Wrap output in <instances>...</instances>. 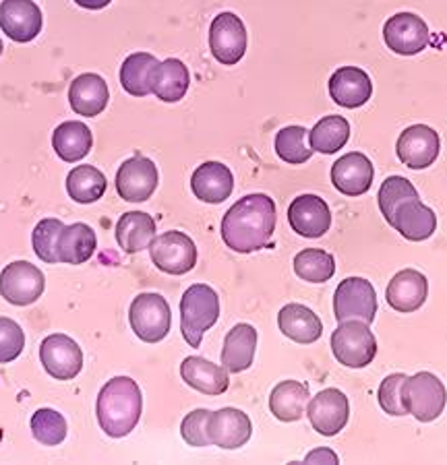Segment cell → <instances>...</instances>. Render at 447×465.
<instances>
[{"label": "cell", "mask_w": 447, "mask_h": 465, "mask_svg": "<svg viewBox=\"0 0 447 465\" xmlns=\"http://www.w3.org/2000/svg\"><path fill=\"white\" fill-rule=\"evenodd\" d=\"M275 203L261 193L238 199L222 220V240L230 251L249 254L272 244L275 232Z\"/></svg>", "instance_id": "cell-1"}, {"label": "cell", "mask_w": 447, "mask_h": 465, "mask_svg": "<svg viewBox=\"0 0 447 465\" xmlns=\"http://www.w3.org/2000/svg\"><path fill=\"white\" fill-rule=\"evenodd\" d=\"M144 411V395L131 377H114L102 387L95 403L100 429L112 439H123L135 430Z\"/></svg>", "instance_id": "cell-2"}, {"label": "cell", "mask_w": 447, "mask_h": 465, "mask_svg": "<svg viewBox=\"0 0 447 465\" xmlns=\"http://www.w3.org/2000/svg\"><path fill=\"white\" fill-rule=\"evenodd\" d=\"M220 319V298L205 283H195L181 298V331L191 348H199L205 331Z\"/></svg>", "instance_id": "cell-3"}, {"label": "cell", "mask_w": 447, "mask_h": 465, "mask_svg": "<svg viewBox=\"0 0 447 465\" xmlns=\"http://www.w3.org/2000/svg\"><path fill=\"white\" fill-rule=\"evenodd\" d=\"M445 403V385L433 372H416L402 382V406L419 422H433L443 414Z\"/></svg>", "instance_id": "cell-4"}, {"label": "cell", "mask_w": 447, "mask_h": 465, "mask_svg": "<svg viewBox=\"0 0 447 465\" xmlns=\"http://www.w3.org/2000/svg\"><path fill=\"white\" fill-rule=\"evenodd\" d=\"M332 351L346 369H364L377 356V340L367 322L344 321L332 335Z\"/></svg>", "instance_id": "cell-5"}, {"label": "cell", "mask_w": 447, "mask_h": 465, "mask_svg": "<svg viewBox=\"0 0 447 465\" xmlns=\"http://www.w3.org/2000/svg\"><path fill=\"white\" fill-rule=\"evenodd\" d=\"M129 322L141 341L145 343H160L168 335L170 325H173V314L166 298L160 294H139L131 302Z\"/></svg>", "instance_id": "cell-6"}, {"label": "cell", "mask_w": 447, "mask_h": 465, "mask_svg": "<svg viewBox=\"0 0 447 465\" xmlns=\"http://www.w3.org/2000/svg\"><path fill=\"white\" fill-rule=\"evenodd\" d=\"M149 257L160 272L184 275L197 265V246L184 232L170 230L154 238V242L149 244Z\"/></svg>", "instance_id": "cell-7"}, {"label": "cell", "mask_w": 447, "mask_h": 465, "mask_svg": "<svg viewBox=\"0 0 447 465\" xmlns=\"http://www.w3.org/2000/svg\"><path fill=\"white\" fill-rule=\"evenodd\" d=\"M377 314V294L371 282L363 277H346L333 294V317L338 322L363 321L371 325Z\"/></svg>", "instance_id": "cell-8"}, {"label": "cell", "mask_w": 447, "mask_h": 465, "mask_svg": "<svg viewBox=\"0 0 447 465\" xmlns=\"http://www.w3.org/2000/svg\"><path fill=\"white\" fill-rule=\"evenodd\" d=\"M44 273L27 261H13L0 273V296L15 306L34 304L44 294Z\"/></svg>", "instance_id": "cell-9"}, {"label": "cell", "mask_w": 447, "mask_h": 465, "mask_svg": "<svg viewBox=\"0 0 447 465\" xmlns=\"http://www.w3.org/2000/svg\"><path fill=\"white\" fill-rule=\"evenodd\" d=\"M210 48L220 64L234 66L247 52V27L234 13H220L210 27Z\"/></svg>", "instance_id": "cell-10"}, {"label": "cell", "mask_w": 447, "mask_h": 465, "mask_svg": "<svg viewBox=\"0 0 447 465\" xmlns=\"http://www.w3.org/2000/svg\"><path fill=\"white\" fill-rule=\"evenodd\" d=\"M383 40L400 56H414L431 44V32L414 13H398L385 21Z\"/></svg>", "instance_id": "cell-11"}, {"label": "cell", "mask_w": 447, "mask_h": 465, "mask_svg": "<svg viewBox=\"0 0 447 465\" xmlns=\"http://www.w3.org/2000/svg\"><path fill=\"white\" fill-rule=\"evenodd\" d=\"M44 371L56 381H71L84 369V351L69 335L52 333L40 346Z\"/></svg>", "instance_id": "cell-12"}, {"label": "cell", "mask_w": 447, "mask_h": 465, "mask_svg": "<svg viewBox=\"0 0 447 465\" xmlns=\"http://www.w3.org/2000/svg\"><path fill=\"white\" fill-rule=\"evenodd\" d=\"M311 426L323 437H335L346 429L350 418V401L340 389H323L307 403Z\"/></svg>", "instance_id": "cell-13"}, {"label": "cell", "mask_w": 447, "mask_h": 465, "mask_svg": "<svg viewBox=\"0 0 447 465\" xmlns=\"http://www.w3.org/2000/svg\"><path fill=\"white\" fill-rule=\"evenodd\" d=\"M158 168L152 160L135 155L116 172V191L129 203H144L158 189Z\"/></svg>", "instance_id": "cell-14"}, {"label": "cell", "mask_w": 447, "mask_h": 465, "mask_svg": "<svg viewBox=\"0 0 447 465\" xmlns=\"http://www.w3.org/2000/svg\"><path fill=\"white\" fill-rule=\"evenodd\" d=\"M205 430L210 445L234 451V449L247 445L253 434V424L244 411L236 408H222L218 411H210Z\"/></svg>", "instance_id": "cell-15"}, {"label": "cell", "mask_w": 447, "mask_h": 465, "mask_svg": "<svg viewBox=\"0 0 447 465\" xmlns=\"http://www.w3.org/2000/svg\"><path fill=\"white\" fill-rule=\"evenodd\" d=\"M442 149L439 134L427 124H412L400 134L396 153L410 170H424L433 166Z\"/></svg>", "instance_id": "cell-16"}, {"label": "cell", "mask_w": 447, "mask_h": 465, "mask_svg": "<svg viewBox=\"0 0 447 465\" xmlns=\"http://www.w3.org/2000/svg\"><path fill=\"white\" fill-rule=\"evenodd\" d=\"M44 17L34 0H3L0 3V29L17 44H27L42 32Z\"/></svg>", "instance_id": "cell-17"}, {"label": "cell", "mask_w": 447, "mask_h": 465, "mask_svg": "<svg viewBox=\"0 0 447 465\" xmlns=\"http://www.w3.org/2000/svg\"><path fill=\"white\" fill-rule=\"evenodd\" d=\"M288 222L298 236L322 238L332 228V212L317 194H301L288 207Z\"/></svg>", "instance_id": "cell-18"}, {"label": "cell", "mask_w": 447, "mask_h": 465, "mask_svg": "<svg viewBox=\"0 0 447 465\" xmlns=\"http://www.w3.org/2000/svg\"><path fill=\"white\" fill-rule=\"evenodd\" d=\"M390 226L400 232L410 242H422L433 236L437 230V215L431 207L422 203L419 197L406 199L393 209Z\"/></svg>", "instance_id": "cell-19"}, {"label": "cell", "mask_w": 447, "mask_h": 465, "mask_svg": "<svg viewBox=\"0 0 447 465\" xmlns=\"http://www.w3.org/2000/svg\"><path fill=\"white\" fill-rule=\"evenodd\" d=\"M372 176H375V170L371 160L359 152L340 157L332 166V183L346 197H361L367 193L372 184Z\"/></svg>", "instance_id": "cell-20"}, {"label": "cell", "mask_w": 447, "mask_h": 465, "mask_svg": "<svg viewBox=\"0 0 447 465\" xmlns=\"http://www.w3.org/2000/svg\"><path fill=\"white\" fill-rule=\"evenodd\" d=\"M429 296V282L416 269H402L400 273L392 277L390 286L385 292L387 304L398 312H414L424 304Z\"/></svg>", "instance_id": "cell-21"}, {"label": "cell", "mask_w": 447, "mask_h": 465, "mask_svg": "<svg viewBox=\"0 0 447 465\" xmlns=\"http://www.w3.org/2000/svg\"><path fill=\"white\" fill-rule=\"evenodd\" d=\"M191 189L204 203H224L234 191V176L228 166L220 162H205L193 172Z\"/></svg>", "instance_id": "cell-22"}, {"label": "cell", "mask_w": 447, "mask_h": 465, "mask_svg": "<svg viewBox=\"0 0 447 465\" xmlns=\"http://www.w3.org/2000/svg\"><path fill=\"white\" fill-rule=\"evenodd\" d=\"M371 77L359 66H342L330 77V95L342 108H361L371 100Z\"/></svg>", "instance_id": "cell-23"}, {"label": "cell", "mask_w": 447, "mask_h": 465, "mask_svg": "<svg viewBox=\"0 0 447 465\" xmlns=\"http://www.w3.org/2000/svg\"><path fill=\"white\" fill-rule=\"evenodd\" d=\"M110 92L106 81L95 73H84L69 87V102L74 114L94 118L108 106Z\"/></svg>", "instance_id": "cell-24"}, {"label": "cell", "mask_w": 447, "mask_h": 465, "mask_svg": "<svg viewBox=\"0 0 447 465\" xmlns=\"http://www.w3.org/2000/svg\"><path fill=\"white\" fill-rule=\"evenodd\" d=\"M181 377L186 385L204 395H222L230 387L228 371L201 356H189L183 360Z\"/></svg>", "instance_id": "cell-25"}, {"label": "cell", "mask_w": 447, "mask_h": 465, "mask_svg": "<svg viewBox=\"0 0 447 465\" xmlns=\"http://www.w3.org/2000/svg\"><path fill=\"white\" fill-rule=\"evenodd\" d=\"M189 69H186L183 60L178 58H166L155 64L152 71V79H149L152 94L166 104L181 102L184 94L189 92Z\"/></svg>", "instance_id": "cell-26"}, {"label": "cell", "mask_w": 447, "mask_h": 465, "mask_svg": "<svg viewBox=\"0 0 447 465\" xmlns=\"http://www.w3.org/2000/svg\"><path fill=\"white\" fill-rule=\"evenodd\" d=\"M257 350V329L247 322H238L230 329L222 348V366L228 372H244L251 369Z\"/></svg>", "instance_id": "cell-27"}, {"label": "cell", "mask_w": 447, "mask_h": 465, "mask_svg": "<svg viewBox=\"0 0 447 465\" xmlns=\"http://www.w3.org/2000/svg\"><path fill=\"white\" fill-rule=\"evenodd\" d=\"M95 249H98V238L87 223L65 226L55 244L58 262H66V265H84L94 257Z\"/></svg>", "instance_id": "cell-28"}, {"label": "cell", "mask_w": 447, "mask_h": 465, "mask_svg": "<svg viewBox=\"0 0 447 465\" xmlns=\"http://www.w3.org/2000/svg\"><path fill=\"white\" fill-rule=\"evenodd\" d=\"M278 327L288 340L303 346L315 343L323 333L322 319L303 304H286L278 314Z\"/></svg>", "instance_id": "cell-29"}, {"label": "cell", "mask_w": 447, "mask_h": 465, "mask_svg": "<svg viewBox=\"0 0 447 465\" xmlns=\"http://www.w3.org/2000/svg\"><path fill=\"white\" fill-rule=\"evenodd\" d=\"M52 147L63 162L74 163L92 152L94 134L89 126L79 123V120H66V123L58 124L55 134H52Z\"/></svg>", "instance_id": "cell-30"}, {"label": "cell", "mask_w": 447, "mask_h": 465, "mask_svg": "<svg viewBox=\"0 0 447 465\" xmlns=\"http://www.w3.org/2000/svg\"><path fill=\"white\" fill-rule=\"evenodd\" d=\"M309 387L301 381H282L270 395V410L280 422H296L307 414Z\"/></svg>", "instance_id": "cell-31"}, {"label": "cell", "mask_w": 447, "mask_h": 465, "mask_svg": "<svg viewBox=\"0 0 447 465\" xmlns=\"http://www.w3.org/2000/svg\"><path fill=\"white\" fill-rule=\"evenodd\" d=\"M155 238V222L144 212H129L116 223V242L126 254L149 249Z\"/></svg>", "instance_id": "cell-32"}, {"label": "cell", "mask_w": 447, "mask_h": 465, "mask_svg": "<svg viewBox=\"0 0 447 465\" xmlns=\"http://www.w3.org/2000/svg\"><path fill=\"white\" fill-rule=\"evenodd\" d=\"M106 176L95 166H77L66 176V193L81 205L95 203L106 193Z\"/></svg>", "instance_id": "cell-33"}, {"label": "cell", "mask_w": 447, "mask_h": 465, "mask_svg": "<svg viewBox=\"0 0 447 465\" xmlns=\"http://www.w3.org/2000/svg\"><path fill=\"white\" fill-rule=\"evenodd\" d=\"M350 139V123L344 116H325L309 133L311 149L323 155H332L344 149Z\"/></svg>", "instance_id": "cell-34"}, {"label": "cell", "mask_w": 447, "mask_h": 465, "mask_svg": "<svg viewBox=\"0 0 447 465\" xmlns=\"http://www.w3.org/2000/svg\"><path fill=\"white\" fill-rule=\"evenodd\" d=\"M158 63L160 60L154 54H147V52H135V54L126 56L121 66V85L124 92L135 97L152 94L149 79H152V71Z\"/></svg>", "instance_id": "cell-35"}, {"label": "cell", "mask_w": 447, "mask_h": 465, "mask_svg": "<svg viewBox=\"0 0 447 465\" xmlns=\"http://www.w3.org/2000/svg\"><path fill=\"white\" fill-rule=\"evenodd\" d=\"M294 273L309 283L330 282L335 273L333 254L322 249H304L294 257Z\"/></svg>", "instance_id": "cell-36"}, {"label": "cell", "mask_w": 447, "mask_h": 465, "mask_svg": "<svg viewBox=\"0 0 447 465\" xmlns=\"http://www.w3.org/2000/svg\"><path fill=\"white\" fill-rule=\"evenodd\" d=\"M307 134L309 131L304 126H286V129L275 134V153H278L280 160L293 163V166H301V163L309 162L313 149L304 143Z\"/></svg>", "instance_id": "cell-37"}, {"label": "cell", "mask_w": 447, "mask_h": 465, "mask_svg": "<svg viewBox=\"0 0 447 465\" xmlns=\"http://www.w3.org/2000/svg\"><path fill=\"white\" fill-rule=\"evenodd\" d=\"M32 434L37 442L46 447H56L66 439V420L52 408L37 410L32 416Z\"/></svg>", "instance_id": "cell-38"}, {"label": "cell", "mask_w": 447, "mask_h": 465, "mask_svg": "<svg viewBox=\"0 0 447 465\" xmlns=\"http://www.w3.org/2000/svg\"><path fill=\"white\" fill-rule=\"evenodd\" d=\"M412 197H419V193H416L410 180L402 176L385 178L382 189H379V209H382L385 222L390 223L393 209H396L402 201L412 199Z\"/></svg>", "instance_id": "cell-39"}, {"label": "cell", "mask_w": 447, "mask_h": 465, "mask_svg": "<svg viewBox=\"0 0 447 465\" xmlns=\"http://www.w3.org/2000/svg\"><path fill=\"white\" fill-rule=\"evenodd\" d=\"M65 228V223L61 220H56V217H46V220H42L37 226L34 228V234H32V244H34V251L37 254V259L44 261V262H58L56 259V252H55V244H56V238L61 234V230Z\"/></svg>", "instance_id": "cell-40"}, {"label": "cell", "mask_w": 447, "mask_h": 465, "mask_svg": "<svg viewBox=\"0 0 447 465\" xmlns=\"http://www.w3.org/2000/svg\"><path fill=\"white\" fill-rule=\"evenodd\" d=\"M25 348V333L19 322L0 317V364H9Z\"/></svg>", "instance_id": "cell-41"}, {"label": "cell", "mask_w": 447, "mask_h": 465, "mask_svg": "<svg viewBox=\"0 0 447 465\" xmlns=\"http://www.w3.org/2000/svg\"><path fill=\"white\" fill-rule=\"evenodd\" d=\"M406 374L396 372L390 374V377L383 379L382 385H379V406L390 416H406V410L402 406V382H404Z\"/></svg>", "instance_id": "cell-42"}, {"label": "cell", "mask_w": 447, "mask_h": 465, "mask_svg": "<svg viewBox=\"0 0 447 465\" xmlns=\"http://www.w3.org/2000/svg\"><path fill=\"white\" fill-rule=\"evenodd\" d=\"M207 416H210V410H195L184 416L181 424V434L191 447H210V439H207L205 430Z\"/></svg>", "instance_id": "cell-43"}, {"label": "cell", "mask_w": 447, "mask_h": 465, "mask_svg": "<svg viewBox=\"0 0 447 465\" xmlns=\"http://www.w3.org/2000/svg\"><path fill=\"white\" fill-rule=\"evenodd\" d=\"M338 455H335L332 449L322 447L317 451H311L307 457H304V463H338Z\"/></svg>", "instance_id": "cell-44"}, {"label": "cell", "mask_w": 447, "mask_h": 465, "mask_svg": "<svg viewBox=\"0 0 447 465\" xmlns=\"http://www.w3.org/2000/svg\"><path fill=\"white\" fill-rule=\"evenodd\" d=\"M79 6H84L87 11H100L104 6H108L112 0H74Z\"/></svg>", "instance_id": "cell-45"}, {"label": "cell", "mask_w": 447, "mask_h": 465, "mask_svg": "<svg viewBox=\"0 0 447 465\" xmlns=\"http://www.w3.org/2000/svg\"><path fill=\"white\" fill-rule=\"evenodd\" d=\"M3 50H5V46H3V40H0V54H3Z\"/></svg>", "instance_id": "cell-46"}]
</instances>
